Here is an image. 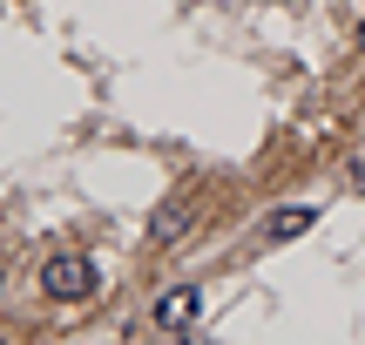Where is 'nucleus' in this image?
<instances>
[{
    "label": "nucleus",
    "instance_id": "1",
    "mask_svg": "<svg viewBox=\"0 0 365 345\" xmlns=\"http://www.w3.org/2000/svg\"><path fill=\"white\" fill-rule=\"evenodd\" d=\"M41 292H48L54 305H81V298L95 292V257L88 251H54L48 264H41Z\"/></svg>",
    "mask_w": 365,
    "mask_h": 345
},
{
    "label": "nucleus",
    "instance_id": "2",
    "mask_svg": "<svg viewBox=\"0 0 365 345\" xmlns=\"http://www.w3.org/2000/svg\"><path fill=\"white\" fill-rule=\"evenodd\" d=\"M149 319H156L163 332H190V325L203 319V292H196V284H176V292L156 298V311H149Z\"/></svg>",
    "mask_w": 365,
    "mask_h": 345
},
{
    "label": "nucleus",
    "instance_id": "3",
    "mask_svg": "<svg viewBox=\"0 0 365 345\" xmlns=\"http://www.w3.org/2000/svg\"><path fill=\"white\" fill-rule=\"evenodd\" d=\"M190 224H196V190H182V197H170L156 217H149V237H156V244H176Z\"/></svg>",
    "mask_w": 365,
    "mask_h": 345
},
{
    "label": "nucleus",
    "instance_id": "4",
    "mask_svg": "<svg viewBox=\"0 0 365 345\" xmlns=\"http://www.w3.org/2000/svg\"><path fill=\"white\" fill-rule=\"evenodd\" d=\"M312 224H318V210H312V203H291V210L264 217V237H271V244H291V237H304Z\"/></svg>",
    "mask_w": 365,
    "mask_h": 345
},
{
    "label": "nucleus",
    "instance_id": "5",
    "mask_svg": "<svg viewBox=\"0 0 365 345\" xmlns=\"http://www.w3.org/2000/svg\"><path fill=\"white\" fill-rule=\"evenodd\" d=\"M345 183H352V197H365V156H352V170H345Z\"/></svg>",
    "mask_w": 365,
    "mask_h": 345
},
{
    "label": "nucleus",
    "instance_id": "6",
    "mask_svg": "<svg viewBox=\"0 0 365 345\" xmlns=\"http://www.w3.org/2000/svg\"><path fill=\"white\" fill-rule=\"evenodd\" d=\"M359 54H365V14H359Z\"/></svg>",
    "mask_w": 365,
    "mask_h": 345
}]
</instances>
